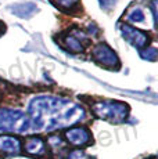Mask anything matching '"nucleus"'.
Listing matches in <instances>:
<instances>
[{
	"label": "nucleus",
	"mask_w": 158,
	"mask_h": 159,
	"mask_svg": "<svg viewBox=\"0 0 158 159\" xmlns=\"http://www.w3.org/2000/svg\"><path fill=\"white\" fill-rule=\"evenodd\" d=\"M28 116L31 119V131H51L82 120L85 109L65 98L38 96L28 104Z\"/></svg>",
	"instance_id": "obj_1"
},
{
	"label": "nucleus",
	"mask_w": 158,
	"mask_h": 159,
	"mask_svg": "<svg viewBox=\"0 0 158 159\" xmlns=\"http://www.w3.org/2000/svg\"><path fill=\"white\" fill-rule=\"evenodd\" d=\"M31 131V119L21 109L0 108V133L24 134Z\"/></svg>",
	"instance_id": "obj_2"
},
{
	"label": "nucleus",
	"mask_w": 158,
	"mask_h": 159,
	"mask_svg": "<svg viewBox=\"0 0 158 159\" xmlns=\"http://www.w3.org/2000/svg\"><path fill=\"white\" fill-rule=\"evenodd\" d=\"M93 112L103 120L121 123L129 114V107L119 101H100L93 105Z\"/></svg>",
	"instance_id": "obj_3"
},
{
	"label": "nucleus",
	"mask_w": 158,
	"mask_h": 159,
	"mask_svg": "<svg viewBox=\"0 0 158 159\" xmlns=\"http://www.w3.org/2000/svg\"><path fill=\"white\" fill-rule=\"evenodd\" d=\"M92 56H93V60L97 64L105 66V68H110V69L119 68V58H118L117 53L108 44L99 43L93 48Z\"/></svg>",
	"instance_id": "obj_4"
},
{
	"label": "nucleus",
	"mask_w": 158,
	"mask_h": 159,
	"mask_svg": "<svg viewBox=\"0 0 158 159\" xmlns=\"http://www.w3.org/2000/svg\"><path fill=\"white\" fill-rule=\"evenodd\" d=\"M119 30L122 38L125 39L129 44H132L133 47H144L148 43V36L147 33H144L143 30L133 28V26L128 25V24H121L119 25Z\"/></svg>",
	"instance_id": "obj_5"
},
{
	"label": "nucleus",
	"mask_w": 158,
	"mask_h": 159,
	"mask_svg": "<svg viewBox=\"0 0 158 159\" xmlns=\"http://www.w3.org/2000/svg\"><path fill=\"white\" fill-rule=\"evenodd\" d=\"M65 137L68 140L69 144L77 145V147H82L86 145L90 141V134L89 131L83 127H74V129H69L65 133Z\"/></svg>",
	"instance_id": "obj_6"
},
{
	"label": "nucleus",
	"mask_w": 158,
	"mask_h": 159,
	"mask_svg": "<svg viewBox=\"0 0 158 159\" xmlns=\"http://www.w3.org/2000/svg\"><path fill=\"white\" fill-rule=\"evenodd\" d=\"M21 151L20 140L13 136H0V152L3 154L17 155Z\"/></svg>",
	"instance_id": "obj_7"
},
{
	"label": "nucleus",
	"mask_w": 158,
	"mask_h": 159,
	"mask_svg": "<svg viewBox=\"0 0 158 159\" xmlns=\"http://www.w3.org/2000/svg\"><path fill=\"white\" fill-rule=\"evenodd\" d=\"M82 33H68V35L64 36L63 39V44L67 47V50L72 51L74 54L82 53L83 51V43L81 42Z\"/></svg>",
	"instance_id": "obj_8"
},
{
	"label": "nucleus",
	"mask_w": 158,
	"mask_h": 159,
	"mask_svg": "<svg viewBox=\"0 0 158 159\" xmlns=\"http://www.w3.org/2000/svg\"><path fill=\"white\" fill-rule=\"evenodd\" d=\"M11 13L20 18H29L35 13H38V6L35 3H20L11 6Z\"/></svg>",
	"instance_id": "obj_9"
},
{
	"label": "nucleus",
	"mask_w": 158,
	"mask_h": 159,
	"mask_svg": "<svg viewBox=\"0 0 158 159\" xmlns=\"http://www.w3.org/2000/svg\"><path fill=\"white\" fill-rule=\"evenodd\" d=\"M25 151L31 155H42L44 152V141L39 137H32L26 141Z\"/></svg>",
	"instance_id": "obj_10"
},
{
	"label": "nucleus",
	"mask_w": 158,
	"mask_h": 159,
	"mask_svg": "<svg viewBox=\"0 0 158 159\" xmlns=\"http://www.w3.org/2000/svg\"><path fill=\"white\" fill-rule=\"evenodd\" d=\"M126 20L129 21V22H143V21H144V13L142 11V8L136 7L128 14Z\"/></svg>",
	"instance_id": "obj_11"
},
{
	"label": "nucleus",
	"mask_w": 158,
	"mask_h": 159,
	"mask_svg": "<svg viewBox=\"0 0 158 159\" xmlns=\"http://www.w3.org/2000/svg\"><path fill=\"white\" fill-rule=\"evenodd\" d=\"M142 57L147 61H156L157 60V50L156 48H147V50H143Z\"/></svg>",
	"instance_id": "obj_12"
},
{
	"label": "nucleus",
	"mask_w": 158,
	"mask_h": 159,
	"mask_svg": "<svg viewBox=\"0 0 158 159\" xmlns=\"http://www.w3.org/2000/svg\"><path fill=\"white\" fill-rule=\"evenodd\" d=\"M53 2L56 6H60L63 8H71L77 4L78 0H53Z\"/></svg>",
	"instance_id": "obj_13"
},
{
	"label": "nucleus",
	"mask_w": 158,
	"mask_h": 159,
	"mask_svg": "<svg viewBox=\"0 0 158 159\" xmlns=\"http://www.w3.org/2000/svg\"><path fill=\"white\" fill-rule=\"evenodd\" d=\"M99 3L103 10H111L117 4V0H99Z\"/></svg>",
	"instance_id": "obj_14"
},
{
	"label": "nucleus",
	"mask_w": 158,
	"mask_h": 159,
	"mask_svg": "<svg viewBox=\"0 0 158 159\" xmlns=\"http://www.w3.org/2000/svg\"><path fill=\"white\" fill-rule=\"evenodd\" d=\"M68 159H90L87 155H85L83 152H81V151H74L72 154H69V157Z\"/></svg>",
	"instance_id": "obj_15"
},
{
	"label": "nucleus",
	"mask_w": 158,
	"mask_h": 159,
	"mask_svg": "<svg viewBox=\"0 0 158 159\" xmlns=\"http://www.w3.org/2000/svg\"><path fill=\"white\" fill-rule=\"evenodd\" d=\"M151 10H153L154 22H157V0H153V2H151Z\"/></svg>",
	"instance_id": "obj_16"
},
{
	"label": "nucleus",
	"mask_w": 158,
	"mask_h": 159,
	"mask_svg": "<svg viewBox=\"0 0 158 159\" xmlns=\"http://www.w3.org/2000/svg\"><path fill=\"white\" fill-rule=\"evenodd\" d=\"M154 159H156V158H154Z\"/></svg>",
	"instance_id": "obj_17"
}]
</instances>
